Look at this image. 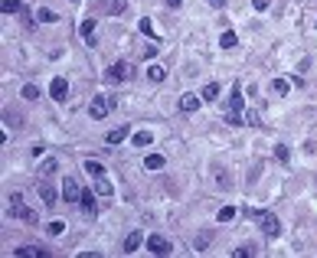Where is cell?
Instances as JSON below:
<instances>
[{"label": "cell", "mask_w": 317, "mask_h": 258, "mask_svg": "<svg viewBox=\"0 0 317 258\" xmlns=\"http://www.w3.org/2000/svg\"><path fill=\"white\" fill-rule=\"evenodd\" d=\"M7 124H10V128H20V124H23V118H20V115H13V111H10V115H7Z\"/></svg>", "instance_id": "37"}, {"label": "cell", "mask_w": 317, "mask_h": 258, "mask_svg": "<svg viewBox=\"0 0 317 258\" xmlns=\"http://www.w3.org/2000/svg\"><path fill=\"white\" fill-rule=\"evenodd\" d=\"M49 95H53V101H59V105H62V101L69 98V79H59V76H56L53 85H49Z\"/></svg>", "instance_id": "8"}, {"label": "cell", "mask_w": 317, "mask_h": 258, "mask_svg": "<svg viewBox=\"0 0 317 258\" xmlns=\"http://www.w3.org/2000/svg\"><path fill=\"white\" fill-rule=\"evenodd\" d=\"M252 255H255V248H252V245H242V248L232 252V258H252Z\"/></svg>", "instance_id": "33"}, {"label": "cell", "mask_w": 317, "mask_h": 258, "mask_svg": "<svg viewBox=\"0 0 317 258\" xmlns=\"http://www.w3.org/2000/svg\"><path fill=\"white\" fill-rule=\"evenodd\" d=\"M36 20H40V23H56V20H59V17H56V13L49 10V7H43V10L36 13Z\"/></svg>", "instance_id": "31"}, {"label": "cell", "mask_w": 317, "mask_h": 258, "mask_svg": "<svg viewBox=\"0 0 317 258\" xmlns=\"http://www.w3.org/2000/svg\"><path fill=\"white\" fill-rule=\"evenodd\" d=\"M40 196H43L46 206H56V190L49 186V183H40Z\"/></svg>", "instance_id": "17"}, {"label": "cell", "mask_w": 317, "mask_h": 258, "mask_svg": "<svg viewBox=\"0 0 317 258\" xmlns=\"http://www.w3.org/2000/svg\"><path fill=\"white\" fill-rule=\"evenodd\" d=\"M164 163H167L164 154H147V157H144V167H147V170H164Z\"/></svg>", "instance_id": "15"}, {"label": "cell", "mask_w": 317, "mask_h": 258, "mask_svg": "<svg viewBox=\"0 0 317 258\" xmlns=\"http://www.w3.org/2000/svg\"><path fill=\"white\" fill-rule=\"evenodd\" d=\"M147 248H151V255H170L174 252L170 238H164V236H147Z\"/></svg>", "instance_id": "6"}, {"label": "cell", "mask_w": 317, "mask_h": 258, "mask_svg": "<svg viewBox=\"0 0 317 258\" xmlns=\"http://www.w3.org/2000/svg\"><path fill=\"white\" fill-rule=\"evenodd\" d=\"M141 242H144V236H141V232H131V236L124 238V245H121V252H124V255H134V252L141 248Z\"/></svg>", "instance_id": "12"}, {"label": "cell", "mask_w": 317, "mask_h": 258, "mask_svg": "<svg viewBox=\"0 0 317 258\" xmlns=\"http://www.w3.org/2000/svg\"><path fill=\"white\" fill-rule=\"evenodd\" d=\"M111 108H115V98H105V95H95L92 98V105H88V115H92V118L95 121H101L105 118V115H108Z\"/></svg>", "instance_id": "4"}, {"label": "cell", "mask_w": 317, "mask_h": 258, "mask_svg": "<svg viewBox=\"0 0 317 258\" xmlns=\"http://www.w3.org/2000/svg\"><path fill=\"white\" fill-rule=\"evenodd\" d=\"M275 92H278V95H288V92H291L288 79H275Z\"/></svg>", "instance_id": "34"}, {"label": "cell", "mask_w": 317, "mask_h": 258, "mask_svg": "<svg viewBox=\"0 0 317 258\" xmlns=\"http://www.w3.org/2000/svg\"><path fill=\"white\" fill-rule=\"evenodd\" d=\"M46 229H49V236H62V232H66V222H62V219H53Z\"/></svg>", "instance_id": "32"}, {"label": "cell", "mask_w": 317, "mask_h": 258, "mask_svg": "<svg viewBox=\"0 0 317 258\" xmlns=\"http://www.w3.org/2000/svg\"><path fill=\"white\" fill-rule=\"evenodd\" d=\"M199 108V95H183L180 98V111H197Z\"/></svg>", "instance_id": "18"}, {"label": "cell", "mask_w": 317, "mask_h": 258, "mask_svg": "<svg viewBox=\"0 0 317 258\" xmlns=\"http://www.w3.org/2000/svg\"><path fill=\"white\" fill-rule=\"evenodd\" d=\"M128 131H131V128H128V124H121V128H115V131H111V134H108V144H121V140L128 138Z\"/></svg>", "instance_id": "20"}, {"label": "cell", "mask_w": 317, "mask_h": 258, "mask_svg": "<svg viewBox=\"0 0 317 258\" xmlns=\"http://www.w3.org/2000/svg\"><path fill=\"white\" fill-rule=\"evenodd\" d=\"M213 173L219 177V186H222V190H229V186H232V177H229L226 170H222V167H213Z\"/></svg>", "instance_id": "27"}, {"label": "cell", "mask_w": 317, "mask_h": 258, "mask_svg": "<svg viewBox=\"0 0 317 258\" xmlns=\"http://www.w3.org/2000/svg\"><path fill=\"white\" fill-rule=\"evenodd\" d=\"M147 79H151V82H164L167 69H164V65H151V69H147Z\"/></svg>", "instance_id": "22"}, {"label": "cell", "mask_w": 317, "mask_h": 258, "mask_svg": "<svg viewBox=\"0 0 317 258\" xmlns=\"http://www.w3.org/2000/svg\"><path fill=\"white\" fill-rule=\"evenodd\" d=\"M245 124L258 128V124H262V115H258V111H249V115H245Z\"/></svg>", "instance_id": "35"}, {"label": "cell", "mask_w": 317, "mask_h": 258, "mask_svg": "<svg viewBox=\"0 0 317 258\" xmlns=\"http://www.w3.org/2000/svg\"><path fill=\"white\" fill-rule=\"evenodd\" d=\"M151 144H154L151 131H138V134H134V147H151Z\"/></svg>", "instance_id": "19"}, {"label": "cell", "mask_w": 317, "mask_h": 258, "mask_svg": "<svg viewBox=\"0 0 317 258\" xmlns=\"http://www.w3.org/2000/svg\"><path fill=\"white\" fill-rule=\"evenodd\" d=\"M209 7H213V10H222V7H226V0H206Z\"/></svg>", "instance_id": "39"}, {"label": "cell", "mask_w": 317, "mask_h": 258, "mask_svg": "<svg viewBox=\"0 0 317 258\" xmlns=\"http://www.w3.org/2000/svg\"><path fill=\"white\" fill-rule=\"evenodd\" d=\"M10 216H13V219H20V222H30V226H36V222H40V216L23 203L20 193H10Z\"/></svg>", "instance_id": "2"}, {"label": "cell", "mask_w": 317, "mask_h": 258, "mask_svg": "<svg viewBox=\"0 0 317 258\" xmlns=\"http://www.w3.org/2000/svg\"><path fill=\"white\" fill-rule=\"evenodd\" d=\"M95 26H99L95 20H82V26H79V36H82L88 46H95Z\"/></svg>", "instance_id": "10"}, {"label": "cell", "mask_w": 317, "mask_h": 258, "mask_svg": "<svg viewBox=\"0 0 317 258\" xmlns=\"http://www.w3.org/2000/svg\"><path fill=\"white\" fill-rule=\"evenodd\" d=\"M17 255H20V258H49V252L40 248V245H20V248H17Z\"/></svg>", "instance_id": "11"}, {"label": "cell", "mask_w": 317, "mask_h": 258, "mask_svg": "<svg viewBox=\"0 0 317 258\" xmlns=\"http://www.w3.org/2000/svg\"><path fill=\"white\" fill-rule=\"evenodd\" d=\"M236 43H239V36H236V33H232V30H226V33H222V36H219V46H222V49H232V46H236Z\"/></svg>", "instance_id": "21"}, {"label": "cell", "mask_w": 317, "mask_h": 258, "mask_svg": "<svg viewBox=\"0 0 317 258\" xmlns=\"http://www.w3.org/2000/svg\"><path fill=\"white\" fill-rule=\"evenodd\" d=\"M180 3H183V0H167V7H170V10H180Z\"/></svg>", "instance_id": "40"}, {"label": "cell", "mask_w": 317, "mask_h": 258, "mask_svg": "<svg viewBox=\"0 0 317 258\" xmlns=\"http://www.w3.org/2000/svg\"><path fill=\"white\" fill-rule=\"evenodd\" d=\"M252 7H255V10H268V7H272V0H252Z\"/></svg>", "instance_id": "38"}, {"label": "cell", "mask_w": 317, "mask_h": 258, "mask_svg": "<svg viewBox=\"0 0 317 258\" xmlns=\"http://www.w3.org/2000/svg\"><path fill=\"white\" fill-rule=\"evenodd\" d=\"M206 245H209V232H199V236H197V248L203 252Z\"/></svg>", "instance_id": "36"}, {"label": "cell", "mask_w": 317, "mask_h": 258, "mask_svg": "<svg viewBox=\"0 0 317 258\" xmlns=\"http://www.w3.org/2000/svg\"><path fill=\"white\" fill-rule=\"evenodd\" d=\"M242 108H245V98H242V88H239V82H236L229 101H226V115H242Z\"/></svg>", "instance_id": "7"}, {"label": "cell", "mask_w": 317, "mask_h": 258, "mask_svg": "<svg viewBox=\"0 0 317 258\" xmlns=\"http://www.w3.org/2000/svg\"><path fill=\"white\" fill-rule=\"evenodd\" d=\"M245 213L258 219V229H262L268 238H278V236H281V222H278V216H275V213H268V209H245Z\"/></svg>", "instance_id": "1"}, {"label": "cell", "mask_w": 317, "mask_h": 258, "mask_svg": "<svg viewBox=\"0 0 317 258\" xmlns=\"http://www.w3.org/2000/svg\"><path fill=\"white\" fill-rule=\"evenodd\" d=\"M56 170H59V160H56V157H49V160L40 167V177H53Z\"/></svg>", "instance_id": "24"}, {"label": "cell", "mask_w": 317, "mask_h": 258, "mask_svg": "<svg viewBox=\"0 0 317 258\" xmlns=\"http://www.w3.org/2000/svg\"><path fill=\"white\" fill-rule=\"evenodd\" d=\"M95 193H99V196H108V199L115 196V186H111L108 177H95Z\"/></svg>", "instance_id": "14"}, {"label": "cell", "mask_w": 317, "mask_h": 258, "mask_svg": "<svg viewBox=\"0 0 317 258\" xmlns=\"http://www.w3.org/2000/svg\"><path fill=\"white\" fill-rule=\"evenodd\" d=\"M236 213H239L236 206H222V209H219V222H232V219H236Z\"/></svg>", "instance_id": "29"}, {"label": "cell", "mask_w": 317, "mask_h": 258, "mask_svg": "<svg viewBox=\"0 0 317 258\" xmlns=\"http://www.w3.org/2000/svg\"><path fill=\"white\" fill-rule=\"evenodd\" d=\"M85 173L88 177H105V167L99 160H85Z\"/></svg>", "instance_id": "25"}, {"label": "cell", "mask_w": 317, "mask_h": 258, "mask_svg": "<svg viewBox=\"0 0 317 258\" xmlns=\"http://www.w3.org/2000/svg\"><path fill=\"white\" fill-rule=\"evenodd\" d=\"M0 10H3V13H20L23 3H20V0H0Z\"/></svg>", "instance_id": "26"}, {"label": "cell", "mask_w": 317, "mask_h": 258, "mask_svg": "<svg viewBox=\"0 0 317 258\" xmlns=\"http://www.w3.org/2000/svg\"><path fill=\"white\" fill-rule=\"evenodd\" d=\"M219 92H222V88H219V82H206V85H203V101H216Z\"/></svg>", "instance_id": "16"}, {"label": "cell", "mask_w": 317, "mask_h": 258, "mask_svg": "<svg viewBox=\"0 0 317 258\" xmlns=\"http://www.w3.org/2000/svg\"><path fill=\"white\" fill-rule=\"evenodd\" d=\"M79 206H82V213H85V216H95V213H99V209H95V196H92V190H82Z\"/></svg>", "instance_id": "13"}, {"label": "cell", "mask_w": 317, "mask_h": 258, "mask_svg": "<svg viewBox=\"0 0 317 258\" xmlns=\"http://www.w3.org/2000/svg\"><path fill=\"white\" fill-rule=\"evenodd\" d=\"M138 30H141V33H144V36H151V40H157V30H154V23H151V20H147V17H144V20H141V23H138Z\"/></svg>", "instance_id": "28"}, {"label": "cell", "mask_w": 317, "mask_h": 258, "mask_svg": "<svg viewBox=\"0 0 317 258\" xmlns=\"http://www.w3.org/2000/svg\"><path fill=\"white\" fill-rule=\"evenodd\" d=\"M128 79H131V62H124V59L105 69V82H111V85H121V82H128Z\"/></svg>", "instance_id": "3"}, {"label": "cell", "mask_w": 317, "mask_h": 258, "mask_svg": "<svg viewBox=\"0 0 317 258\" xmlns=\"http://www.w3.org/2000/svg\"><path fill=\"white\" fill-rule=\"evenodd\" d=\"M101 10L108 13V17H121V13L128 10V0H101Z\"/></svg>", "instance_id": "9"}, {"label": "cell", "mask_w": 317, "mask_h": 258, "mask_svg": "<svg viewBox=\"0 0 317 258\" xmlns=\"http://www.w3.org/2000/svg\"><path fill=\"white\" fill-rule=\"evenodd\" d=\"M20 95L26 98V101H36V98H40V88H36V85H23V88H20Z\"/></svg>", "instance_id": "30"}, {"label": "cell", "mask_w": 317, "mask_h": 258, "mask_svg": "<svg viewBox=\"0 0 317 258\" xmlns=\"http://www.w3.org/2000/svg\"><path fill=\"white\" fill-rule=\"evenodd\" d=\"M62 199L79 206V199H82V190H79V180H76V177H66V180H62Z\"/></svg>", "instance_id": "5"}, {"label": "cell", "mask_w": 317, "mask_h": 258, "mask_svg": "<svg viewBox=\"0 0 317 258\" xmlns=\"http://www.w3.org/2000/svg\"><path fill=\"white\" fill-rule=\"evenodd\" d=\"M275 160H278V163H288V160H291V151H288V144H275Z\"/></svg>", "instance_id": "23"}]
</instances>
